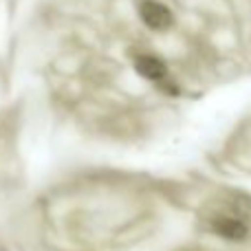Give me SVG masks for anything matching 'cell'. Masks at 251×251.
I'll return each mask as SVG.
<instances>
[{
    "mask_svg": "<svg viewBox=\"0 0 251 251\" xmlns=\"http://www.w3.org/2000/svg\"><path fill=\"white\" fill-rule=\"evenodd\" d=\"M139 18L150 31H165L172 26L174 16L170 7H165L159 0H143L139 4Z\"/></svg>",
    "mask_w": 251,
    "mask_h": 251,
    "instance_id": "cell-1",
    "label": "cell"
},
{
    "mask_svg": "<svg viewBox=\"0 0 251 251\" xmlns=\"http://www.w3.org/2000/svg\"><path fill=\"white\" fill-rule=\"evenodd\" d=\"M212 227L223 240H229V243H243V240L249 236L247 225H245L243 221H238V218H234V216L214 218Z\"/></svg>",
    "mask_w": 251,
    "mask_h": 251,
    "instance_id": "cell-3",
    "label": "cell"
},
{
    "mask_svg": "<svg viewBox=\"0 0 251 251\" xmlns=\"http://www.w3.org/2000/svg\"><path fill=\"white\" fill-rule=\"evenodd\" d=\"M134 71L143 79L154 82V84H163L168 79V66H165V62L156 55H148V53L134 57Z\"/></svg>",
    "mask_w": 251,
    "mask_h": 251,
    "instance_id": "cell-2",
    "label": "cell"
}]
</instances>
